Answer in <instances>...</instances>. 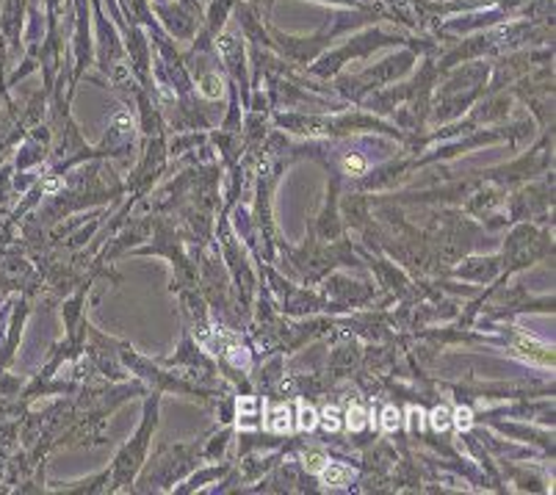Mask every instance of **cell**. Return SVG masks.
I'll use <instances>...</instances> for the list:
<instances>
[{
  "label": "cell",
  "mask_w": 556,
  "mask_h": 495,
  "mask_svg": "<svg viewBox=\"0 0 556 495\" xmlns=\"http://www.w3.org/2000/svg\"><path fill=\"white\" fill-rule=\"evenodd\" d=\"M448 427H452V407L441 404V407L432 412V429L434 432H446Z\"/></svg>",
  "instance_id": "cell-7"
},
{
  "label": "cell",
  "mask_w": 556,
  "mask_h": 495,
  "mask_svg": "<svg viewBox=\"0 0 556 495\" xmlns=\"http://www.w3.org/2000/svg\"><path fill=\"white\" fill-rule=\"evenodd\" d=\"M321 423H325L327 432H338V429H341V410H338V407H327V410L321 412Z\"/></svg>",
  "instance_id": "cell-12"
},
{
  "label": "cell",
  "mask_w": 556,
  "mask_h": 495,
  "mask_svg": "<svg viewBox=\"0 0 556 495\" xmlns=\"http://www.w3.org/2000/svg\"><path fill=\"white\" fill-rule=\"evenodd\" d=\"M346 421H349V429H352V432H363L368 423L366 407H363V404H352L346 412Z\"/></svg>",
  "instance_id": "cell-5"
},
{
  "label": "cell",
  "mask_w": 556,
  "mask_h": 495,
  "mask_svg": "<svg viewBox=\"0 0 556 495\" xmlns=\"http://www.w3.org/2000/svg\"><path fill=\"white\" fill-rule=\"evenodd\" d=\"M452 421L459 432H468L473 427V412L468 407H457V410H452Z\"/></svg>",
  "instance_id": "cell-9"
},
{
  "label": "cell",
  "mask_w": 556,
  "mask_h": 495,
  "mask_svg": "<svg viewBox=\"0 0 556 495\" xmlns=\"http://www.w3.org/2000/svg\"><path fill=\"white\" fill-rule=\"evenodd\" d=\"M200 89L205 98H222V92H225V84H222L219 75H205L200 84Z\"/></svg>",
  "instance_id": "cell-6"
},
{
  "label": "cell",
  "mask_w": 556,
  "mask_h": 495,
  "mask_svg": "<svg viewBox=\"0 0 556 495\" xmlns=\"http://www.w3.org/2000/svg\"><path fill=\"white\" fill-rule=\"evenodd\" d=\"M59 189H62V180H59V178H48L42 183L45 194H55V191H59Z\"/></svg>",
  "instance_id": "cell-15"
},
{
  "label": "cell",
  "mask_w": 556,
  "mask_h": 495,
  "mask_svg": "<svg viewBox=\"0 0 556 495\" xmlns=\"http://www.w3.org/2000/svg\"><path fill=\"white\" fill-rule=\"evenodd\" d=\"M255 410H257V402H255V398H250V396L241 398V402H239V418H244V423L239 421L241 427H244V429L255 427V423H252V418H255Z\"/></svg>",
  "instance_id": "cell-8"
},
{
  "label": "cell",
  "mask_w": 556,
  "mask_h": 495,
  "mask_svg": "<svg viewBox=\"0 0 556 495\" xmlns=\"http://www.w3.org/2000/svg\"><path fill=\"white\" fill-rule=\"evenodd\" d=\"M515 348H518L520 355L534 357V360L545 363V366H551V363H554V355H551V348L543 346V343H538V341H534V338H523V335H520L518 341H515Z\"/></svg>",
  "instance_id": "cell-3"
},
{
  "label": "cell",
  "mask_w": 556,
  "mask_h": 495,
  "mask_svg": "<svg viewBox=\"0 0 556 495\" xmlns=\"http://www.w3.org/2000/svg\"><path fill=\"white\" fill-rule=\"evenodd\" d=\"M330 462V459L325 457V452H311V454H305V468L311 473H321V468H325V465Z\"/></svg>",
  "instance_id": "cell-13"
},
{
  "label": "cell",
  "mask_w": 556,
  "mask_h": 495,
  "mask_svg": "<svg viewBox=\"0 0 556 495\" xmlns=\"http://www.w3.org/2000/svg\"><path fill=\"white\" fill-rule=\"evenodd\" d=\"M343 169H346L349 175H363V172H366V161H363L361 155H346V158H343Z\"/></svg>",
  "instance_id": "cell-14"
},
{
  "label": "cell",
  "mask_w": 556,
  "mask_h": 495,
  "mask_svg": "<svg viewBox=\"0 0 556 495\" xmlns=\"http://www.w3.org/2000/svg\"><path fill=\"white\" fill-rule=\"evenodd\" d=\"M352 479H355V471H352L349 465L327 462L325 468H321V482H325L327 487H346Z\"/></svg>",
  "instance_id": "cell-2"
},
{
  "label": "cell",
  "mask_w": 556,
  "mask_h": 495,
  "mask_svg": "<svg viewBox=\"0 0 556 495\" xmlns=\"http://www.w3.org/2000/svg\"><path fill=\"white\" fill-rule=\"evenodd\" d=\"M200 343L208 348L211 355H222L232 363L236 368L250 366V348L239 341V338L227 332L225 327H214L208 332H200Z\"/></svg>",
  "instance_id": "cell-1"
},
{
  "label": "cell",
  "mask_w": 556,
  "mask_h": 495,
  "mask_svg": "<svg viewBox=\"0 0 556 495\" xmlns=\"http://www.w3.org/2000/svg\"><path fill=\"white\" fill-rule=\"evenodd\" d=\"M316 423H318V412L313 410V407H307V404H300V429L311 432V429H316Z\"/></svg>",
  "instance_id": "cell-11"
},
{
  "label": "cell",
  "mask_w": 556,
  "mask_h": 495,
  "mask_svg": "<svg viewBox=\"0 0 556 495\" xmlns=\"http://www.w3.org/2000/svg\"><path fill=\"white\" fill-rule=\"evenodd\" d=\"M382 429H386V432H396L399 427H402V416H399V410L396 407H386V410H382Z\"/></svg>",
  "instance_id": "cell-10"
},
{
  "label": "cell",
  "mask_w": 556,
  "mask_h": 495,
  "mask_svg": "<svg viewBox=\"0 0 556 495\" xmlns=\"http://www.w3.org/2000/svg\"><path fill=\"white\" fill-rule=\"evenodd\" d=\"M269 429H271V432H277V434L291 432V412H288L286 404H277V407H271Z\"/></svg>",
  "instance_id": "cell-4"
}]
</instances>
